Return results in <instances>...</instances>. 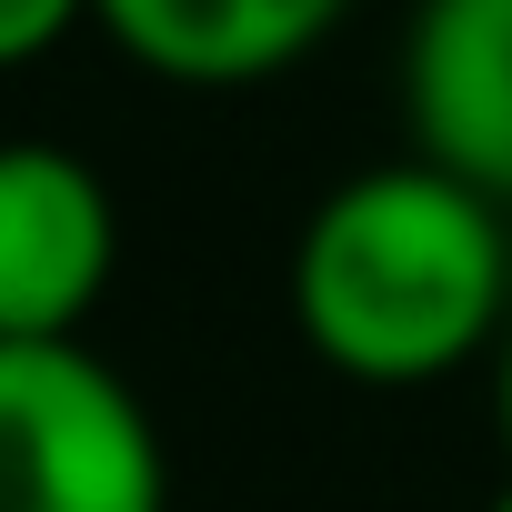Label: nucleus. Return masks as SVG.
Wrapping results in <instances>:
<instances>
[{
  "label": "nucleus",
  "mask_w": 512,
  "mask_h": 512,
  "mask_svg": "<svg viewBox=\"0 0 512 512\" xmlns=\"http://www.w3.org/2000/svg\"><path fill=\"white\" fill-rule=\"evenodd\" d=\"M402 131L512 211V0H422L402 31Z\"/></svg>",
  "instance_id": "nucleus-4"
},
{
  "label": "nucleus",
  "mask_w": 512,
  "mask_h": 512,
  "mask_svg": "<svg viewBox=\"0 0 512 512\" xmlns=\"http://www.w3.org/2000/svg\"><path fill=\"white\" fill-rule=\"evenodd\" d=\"M512 322L502 201L402 151L312 201L292 241V332L372 392H412L492 352Z\"/></svg>",
  "instance_id": "nucleus-1"
},
{
  "label": "nucleus",
  "mask_w": 512,
  "mask_h": 512,
  "mask_svg": "<svg viewBox=\"0 0 512 512\" xmlns=\"http://www.w3.org/2000/svg\"><path fill=\"white\" fill-rule=\"evenodd\" d=\"M0 512H171V452L91 342H0Z\"/></svg>",
  "instance_id": "nucleus-2"
},
{
  "label": "nucleus",
  "mask_w": 512,
  "mask_h": 512,
  "mask_svg": "<svg viewBox=\"0 0 512 512\" xmlns=\"http://www.w3.org/2000/svg\"><path fill=\"white\" fill-rule=\"evenodd\" d=\"M111 262V181L61 141H0V342H81Z\"/></svg>",
  "instance_id": "nucleus-3"
},
{
  "label": "nucleus",
  "mask_w": 512,
  "mask_h": 512,
  "mask_svg": "<svg viewBox=\"0 0 512 512\" xmlns=\"http://www.w3.org/2000/svg\"><path fill=\"white\" fill-rule=\"evenodd\" d=\"M492 412H502V442H512V322H502V342H492Z\"/></svg>",
  "instance_id": "nucleus-7"
},
{
  "label": "nucleus",
  "mask_w": 512,
  "mask_h": 512,
  "mask_svg": "<svg viewBox=\"0 0 512 512\" xmlns=\"http://www.w3.org/2000/svg\"><path fill=\"white\" fill-rule=\"evenodd\" d=\"M91 21V0H0V71H21L41 51H61Z\"/></svg>",
  "instance_id": "nucleus-6"
},
{
  "label": "nucleus",
  "mask_w": 512,
  "mask_h": 512,
  "mask_svg": "<svg viewBox=\"0 0 512 512\" xmlns=\"http://www.w3.org/2000/svg\"><path fill=\"white\" fill-rule=\"evenodd\" d=\"M352 0H91V21L181 91H251L292 61H312L342 31Z\"/></svg>",
  "instance_id": "nucleus-5"
},
{
  "label": "nucleus",
  "mask_w": 512,
  "mask_h": 512,
  "mask_svg": "<svg viewBox=\"0 0 512 512\" xmlns=\"http://www.w3.org/2000/svg\"><path fill=\"white\" fill-rule=\"evenodd\" d=\"M492 512H512V482H502V492H492Z\"/></svg>",
  "instance_id": "nucleus-8"
}]
</instances>
